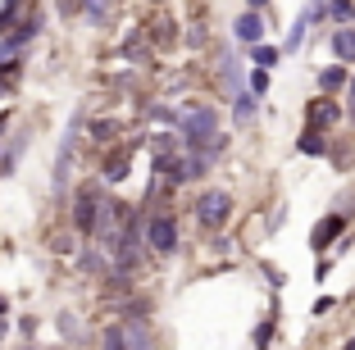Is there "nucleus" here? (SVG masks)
Masks as SVG:
<instances>
[{
	"instance_id": "obj_1",
	"label": "nucleus",
	"mask_w": 355,
	"mask_h": 350,
	"mask_svg": "<svg viewBox=\"0 0 355 350\" xmlns=\"http://www.w3.org/2000/svg\"><path fill=\"white\" fill-rule=\"evenodd\" d=\"M178 141L187 155H200V159H214V155L228 150V137L219 132V119H214V105H191L178 119Z\"/></svg>"
},
{
	"instance_id": "obj_2",
	"label": "nucleus",
	"mask_w": 355,
	"mask_h": 350,
	"mask_svg": "<svg viewBox=\"0 0 355 350\" xmlns=\"http://www.w3.org/2000/svg\"><path fill=\"white\" fill-rule=\"evenodd\" d=\"M141 309H146V305H128L123 319H114L110 328L101 332V350H150V346H155L146 319H141Z\"/></svg>"
},
{
	"instance_id": "obj_3",
	"label": "nucleus",
	"mask_w": 355,
	"mask_h": 350,
	"mask_svg": "<svg viewBox=\"0 0 355 350\" xmlns=\"http://www.w3.org/2000/svg\"><path fill=\"white\" fill-rule=\"evenodd\" d=\"M83 123H87V114L78 110V114H73V123H69V132L60 137V155H55V173H51L55 196H64V182H69V168H73V155H78V137H83Z\"/></svg>"
},
{
	"instance_id": "obj_4",
	"label": "nucleus",
	"mask_w": 355,
	"mask_h": 350,
	"mask_svg": "<svg viewBox=\"0 0 355 350\" xmlns=\"http://www.w3.org/2000/svg\"><path fill=\"white\" fill-rule=\"evenodd\" d=\"M96 214H101V177L83 182V186H78V196H73V227L83 232V237L96 232Z\"/></svg>"
},
{
	"instance_id": "obj_5",
	"label": "nucleus",
	"mask_w": 355,
	"mask_h": 350,
	"mask_svg": "<svg viewBox=\"0 0 355 350\" xmlns=\"http://www.w3.org/2000/svg\"><path fill=\"white\" fill-rule=\"evenodd\" d=\"M146 241H150L155 255H173L178 250V223H173L168 209H150L146 214Z\"/></svg>"
},
{
	"instance_id": "obj_6",
	"label": "nucleus",
	"mask_w": 355,
	"mask_h": 350,
	"mask_svg": "<svg viewBox=\"0 0 355 350\" xmlns=\"http://www.w3.org/2000/svg\"><path fill=\"white\" fill-rule=\"evenodd\" d=\"M228 218H232V196H228V191H205V196L196 200V223L205 227V232L223 227Z\"/></svg>"
},
{
	"instance_id": "obj_7",
	"label": "nucleus",
	"mask_w": 355,
	"mask_h": 350,
	"mask_svg": "<svg viewBox=\"0 0 355 350\" xmlns=\"http://www.w3.org/2000/svg\"><path fill=\"white\" fill-rule=\"evenodd\" d=\"M214 64H219V96H223V100H232V96L241 91V60L232 51H219V55H214Z\"/></svg>"
},
{
	"instance_id": "obj_8",
	"label": "nucleus",
	"mask_w": 355,
	"mask_h": 350,
	"mask_svg": "<svg viewBox=\"0 0 355 350\" xmlns=\"http://www.w3.org/2000/svg\"><path fill=\"white\" fill-rule=\"evenodd\" d=\"M342 232H346V214H328V218H319V223H314L310 246L319 250V255H324L328 246H337V237H342Z\"/></svg>"
},
{
	"instance_id": "obj_9",
	"label": "nucleus",
	"mask_w": 355,
	"mask_h": 350,
	"mask_svg": "<svg viewBox=\"0 0 355 350\" xmlns=\"http://www.w3.org/2000/svg\"><path fill=\"white\" fill-rule=\"evenodd\" d=\"M264 28H269V23H264V14L260 10H246L237 23H232V37H237L241 46H260L264 42Z\"/></svg>"
},
{
	"instance_id": "obj_10",
	"label": "nucleus",
	"mask_w": 355,
	"mask_h": 350,
	"mask_svg": "<svg viewBox=\"0 0 355 350\" xmlns=\"http://www.w3.org/2000/svg\"><path fill=\"white\" fill-rule=\"evenodd\" d=\"M37 32H42V19H37V14H28V19H23V28H14L10 37H5V46H0V60H10L14 51H23L28 42H37Z\"/></svg>"
},
{
	"instance_id": "obj_11",
	"label": "nucleus",
	"mask_w": 355,
	"mask_h": 350,
	"mask_svg": "<svg viewBox=\"0 0 355 350\" xmlns=\"http://www.w3.org/2000/svg\"><path fill=\"white\" fill-rule=\"evenodd\" d=\"M255 119H260V96H255V91H237V96H232V123L251 128Z\"/></svg>"
},
{
	"instance_id": "obj_12",
	"label": "nucleus",
	"mask_w": 355,
	"mask_h": 350,
	"mask_svg": "<svg viewBox=\"0 0 355 350\" xmlns=\"http://www.w3.org/2000/svg\"><path fill=\"white\" fill-rule=\"evenodd\" d=\"M337 114H342V110H337L328 96H324V100H310V110H305V128L324 132V128H333V123H337Z\"/></svg>"
},
{
	"instance_id": "obj_13",
	"label": "nucleus",
	"mask_w": 355,
	"mask_h": 350,
	"mask_svg": "<svg viewBox=\"0 0 355 350\" xmlns=\"http://www.w3.org/2000/svg\"><path fill=\"white\" fill-rule=\"evenodd\" d=\"M132 150H137V141L119 146V150L110 155V159H105V168H101V173L110 177V182H123V177H128V159H132Z\"/></svg>"
},
{
	"instance_id": "obj_14",
	"label": "nucleus",
	"mask_w": 355,
	"mask_h": 350,
	"mask_svg": "<svg viewBox=\"0 0 355 350\" xmlns=\"http://www.w3.org/2000/svg\"><path fill=\"white\" fill-rule=\"evenodd\" d=\"M333 55H337V64H355V28L351 23H342V28L333 32Z\"/></svg>"
},
{
	"instance_id": "obj_15",
	"label": "nucleus",
	"mask_w": 355,
	"mask_h": 350,
	"mask_svg": "<svg viewBox=\"0 0 355 350\" xmlns=\"http://www.w3.org/2000/svg\"><path fill=\"white\" fill-rule=\"evenodd\" d=\"M346 82H351V78H346V64H328V69H319V87H324V91H346Z\"/></svg>"
},
{
	"instance_id": "obj_16",
	"label": "nucleus",
	"mask_w": 355,
	"mask_h": 350,
	"mask_svg": "<svg viewBox=\"0 0 355 350\" xmlns=\"http://www.w3.org/2000/svg\"><path fill=\"white\" fill-rule=\"evenodd\" d=\"M278 60H282V51H278V46H269V42L251 46V64H255V69H273Z\"/></svg>"
},
{
	"instance_id": "obj_17",
	"label": "nucleus",
	"mask_w": 355,
	"mask_h": 350,
	"mask_svg": "<svg viewBox=\"0 0 355 350\" xmlns=\"http://www.w3.org/2000/svg\"><path fill=\"white\" fill-rule=\"evenodd\" d=\"M310 28H314V23L301 14V19L292 23V32H287V42H282V51H287V55H292V51H301V46H305V32H310Z\"/></svg>"
},
{
	"instance_id": "obj_18",
	"label": "nucleus",
	"mask_w": 355,
	"mask_h": 350,
	"mask_svg": "<svg viewBox=\"0 0 355 350\" xmlns=\"http://www.w3.org/2000/svg\"><path fill=\"white\" fill-rule=\"evenodd\" d=\"M296 150H301V155H324V150H328V141H324V132L305 128V132H301V141H296Z\"/></svg>"
},
{
	"instance_id": "obj_19",
	"label": "nucleus",
	"mask_w": 355,
	"mask_h": 350,
	"mask_svg": "<svg viewBox=\"0 0 355 350\" xmlns=\"http://www.w3.org/2000/svg\"><path fill=\"white\" fill-rule=\"evenodd\" d=\"M328 19L333 23H355V0H328Z\"/></svg>"
},
{
	"instance_id": "obj_20",
	"label": "nucleus",
	"mask_w": 355,
	"mask_h": 350,
	"mask_svg": "<svg viewBox=\"0 0 355 350\" xmlns=\"http://www.w3.org/2000/svg\"><path fill=\"white\" fill-rule=\"evenodd\" d=\"M273 328H278V314H264V323L255 328V350H269V341H273Z\"/></svg>"
},
{
	"instance_id": "obj_21",
	"label": "nucleus",
	"mask_w": 355,
	"mask_h": 350,
	"mask_svg": "<svg viewBox=\"0 0 355 350\" xmlns=\"http://www.w3.org/2000/svg\"><path fill=\"white\" fill-rule=\"evenodd\" d=\"M114 132H119V128L110 123V119H96V123H92V141H96V146H105V141H114Z\"/></svg>"
},
{
	"instance_id": "obj_22",
	"label": "nucleus",
	"mask_w": 355,
	"mask_h": 350,
	"mask_svg": "<svg viewBox=\"0 0 355 350\" xmlns=\"http://www.w3.org/2000/svg\"><path fill=\"white\" fill-rule=\"evenodd\" d=\"M83 14L92 23H105V14H110V0H83Z\"/></svg>"
},
{
	"instance_id": "obj_23",
	"label": "nucleus",
	"mask_w": 355,
	"mask_h": 350,
	"mask_svg": "<svg viewBox=\"0 0 355 350\" xmlns=\"http://www.w3.org/2000/svg\"><path fill=\"white\" fill-rule=\"evenodd\" d=\"M305 19H310V23H324L328 19V0H305Z\"/></svg>"
},
{
	"instance_id": "obj_24",
	"label": "nucleus",
	"mask_w": 355,
	"mask_h": 350,
	"mask_svg": "<svg viewBox=\"0 0 355 350\" xmlns=\"http://www.w3.org/2000/svg\"><path fill=\"white\" fill-rule=\"evenodd\" d=\"M251 91H255V96L269 91V69H255V73H251Z\"/></svg>"
},
{
	"instance_id": "obj_25",
	"label": "nucleus",
	"mask_w": 355,
	"mask_h": 350,
	"mask_svg": "<svg viewBox=\"0 0 355 350\" xmlns=\"http://www.w3.org/2000/svg\"><path fill=\"white\" fill-rule=\"evenodd\" d=\"M55 5H60L64 19H78V14H83V0H55Z\"/></svg>"
},
{
	"instance_id": "obj_26",
	"label": "nucleus",
	"mask_w": 355,
	"mask_h": 350,
	"mask_svg": "<svg viewBox=\"0 0 355 350\" xmlns=\"http://www.w3.org/2000/svg\"><path fill=\"white\" fill-rule=\"evenodd\" d=\"M333 305H337L333 296H319V300H314V314H319V319H324V314H328V309H333Z\"/></svg>"
},
{
	"instance_id": "obj_27",
	"label": "nucleus",
	"mask_w": 355,
	"mask_h": 350,
	"mask_svg": "<svg viewBox=\"0 0 355 350\" xmlns=\"http://www.w3.org/2000/svg\"><path fill=\"white\" fill-rule=\"evenodd\" d=\"M60 332H64V337H78V323L69 319V314H60Z\"/></svg>"
},
{
	"instance_id": "obj_28",
	"label": "nucleus",
	"mask_w": 355,
	"mask_h": 350,
	"mask_svg": "<svg viewBox=\"0 0 355 350\" xmlns=\"http://www.w3.org/2000/svg\"><path fill=\"white\" fill-rule=\"evenodd\" d=\"M346 96H351V114H355V78L346 82Z\"/></svg>"
},
{
	"instance_id": "obj_29",
	"label": "nucleus",
	"mask_w": 355,
	"mask_h": 350,
	"mask_svg": "<svg viewBox=\"0 0 355 350\" xmlns=\"http://www.w3.org/2000/svg\"><path fill=\"white\" fill-rule=\"evenodd\" d=\"M264 5H269V0H246V10H264Z\"/></svg>"
},
{
	"instance_id": "obj_30",
	"label": "nucleus",
	"mask_w": 355,
	"mask_h": 350,
	"mask_svg": "<svg viewBox=\"0 0 355 350\" xmlns=\"http://www.w3.org/2000/svg\"><path fill=\"white\" fill-rule=\"evenodd\" d=\"M5 309H10V300H5V296H0V314H5Z\"/></svg>"
},
{
	"instance_id": "obj_31",
	"label": "nucleus",
	"mask_w": 355,
	"mask_h": 350,
	"mask_svg": "<svg viewBox=\"0 0 355 350\" xmlns=\"http://www.w3.org/2000/svg\"><path fill=\"white\" fill-rule=\"evenodd\" d=\"M346 350H355V337H351V341H346Z\"/></svg>"
},
{
	"instance_id": "obj_32",
	"label": "nucleus",
	"mask_w": 355,
	"mask_h": 350,
	"mask_svg": "<svg viewBox=\"0 0 355 350\" xmlns=\"http://www.w3.org/2000/svg\"><path fill=\"white\" fill-rule=\"evenodd\" d=\"M23 350H37V346H23Z\"/></svg>"
}]
</instances>
